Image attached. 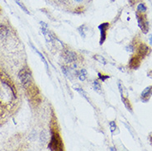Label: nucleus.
<instances>
[{"mask_svg":"<svg viewBox=\"0 0 152 151\" xmlns=\"http://www.w3.org/2000/svg\"><path fill=\"white\" fill-rule=\"evenodd\" d=\"M27 95L30 98V100L33 103H39L41 102V96H40V92L38 90V88L34 85L31 84L30 86L27 88Z\"/></svg>","mask_w":152,"mask_h":151,"instance_id":"nucleus-3","label":"nucleus"},{"mask_svg":"<svg viewBox=\"0 0 152 151\" xmlns=\"http://www.w3.org/2000/svg\"><path fill=\"white\" fill-rule=\"evenodd\" d=\"M40 138H41V141L46 142V133H45V131H42V132L41 133Z\"/></svg>","mask_w":152,"mask_h":151,"instance_id":"nucleus-21","label":"nucleus"},{"mask_svg":"<svg viewBox=\"0 0 152 151\" xmlns=\"http://www.w3.org/2000/svg\"><path fill=\"white\" fill-rule=\"evenodd\" d=\"M78 77L80 81H84L87 78V71L84 69H81L80 72H78Z\"/></svg>","mask_w":152,"mask_h":151,"instance_id":"nucleus-12","label":"nucleus"},{"mask_svg":"<svg viewBox=\"0 0 152 151\" xmlns=\"http://www.w3.org/2000/svg\"><path fill=\"white\" fill-rule=\"evenodd\" d=\"M18 79L21 81L23 86L27 88L31 84V74L28 69H22L18 73Z\"/></svg>","mask_w":152,"mask_h":151,"instance_id":"nucleus-2","label":"nucleus"},{"mask_svg":"<svg viewBox=\"0 0 152 151\" xmlns=\"http://www.w3.org/2000/svg\"><path fill=\"white\" fill-rule=\"evenodd\" d=\"M150 42H151V44H152V35L150 36Z\"/></svg>","mask_w":152,"mask_h":151,"instance_id":"nucleus-26","label":"nucleus"},{"mask_svg":"<svg viewBox=\"0 0 152 151\" xmlns=\"http://www.w3.org/2000/svg\"><path fill=\"white\" fill-rule=\"evenodd\" d=\"M114 1H115V0H112V2H114Z\"/></svg>","mask_w":152,"mask_h":151,"instance_id":"nucleus-29","label":"nucleus"},{"mask_svg":"<svg viewBox=\"0 0 152 151\" xmlns=\"http://www.w3.org/2000/svg\"><path fill=\"white\" fill-rule=\"evenodd\" d=\"M9 30L4 24H0V38L6 37L8 35Z\"/></svg>","mask_w":152,"mask_h":151,"instance_id":"nucleus-10","label":"nucleus"},{"mask_svg":"<svg viewBox=\"0 0 152 151\" xmlns=\"http://www.w3.org/2000/svg\"><path fill=\"white\" fill-rule=\"evenodd\" d=\"M152 94V86H150V87L145 88L144 89V91L141 93V98L142 99V101H144V102H147L150 98H151V96Z\"/></svg>","mask_w":152,"mask_h":151,"instance_id":"nucleus-7","label":"nucleus"},{"mask_svg":"<svg viewBox=\"0 0 152 151\" xmlns=\"http://www.w3.org/2000/svg\"><path fill=\"white\" fill-rule=\"evenodd\" d=\"M146 11V7L144 4H140L137 6V12L140 13H144Z\"/></svg>","mask_w":152,"mask_h":151,"instance_id":"nucleus-16","label":"nucleus"},{"mask_svg":"<svg viewBox=\"0 0 152 151\" xmlns=\"http://www.w3.org/2000/svg\"><path fill=\"white\" fill-rule=\"evenodd\" d=\"M109 28V23H101L99 26V29L100 31V40H99V44L103 45L107 37V31Z\"/></svg>","mask_w":152,"mask_h":151,"instance_id":"nucleus-5","label":"nucleus"},{"mask_svg":"<svg viewBox=\"0 0 152 151\" xmlns=\"http://www.w3.org/2000/svg\"><path fill=\"white\" fill-rule=\"evenodd\" d=\"M79 30V32L80 33V35L82 36V37H85V26L84 25H82L81 27H80L78 28Z\"/></svg>","mask_w":152,"mask_h":151,"instance_id":"nucleus-19","label":"nucleus"},{"mask_svg":"<svg viewBox=\"0 0 152 151\" xmlns=\"http://www.w3.org/2000/svg\"><path fill=\"white\" fill-rule=\"evenodd\" d=\"M95 60L97 61H99V63H101V64H106V60L103 58V56H101V55H95L94 56Z\"/></svg>","mask_w":152,"mask_h":151,"instance_id":"nucleus-17","label":"nucleus"},{"mask_svg":"<svg viewBox=\"0 0 152 151\" xmlns=\"http://www.w3.org/2000/svg\"><path fill=\"white\" fill-rule=\"evenodd\" d=\"M122 102H123V104L125 105L126 107L132 112V105H131L129 100H128L126 98H124V97H123V95H122Z\"/></svg>","mask_w":152,"mask_h":151,"instance_id":"nucleus-13","label":"nucleus"},{"mask_svg":"<svg viewBox=\"0 0 152 151\" xmlns=\"http://www.w3.org/2000/svg\"><path fill=\"white\" fill-rule=\"evenodd\" d=\"M42 33H43V35L45 36V38H46V40L47 41V42H53V40H54L53 36H51V35H50V31H47V29H46V27H42Z\"/></svg>","mask_w":152,"mask_h":151,"instance_id":"nucleus-11","label":"nucleus"},{"mask_svg":"<svg viewBox=\"0 0 152 151\" xmlns=\"http://www.w3.org/2000/svg\"><path fill=\"white\" fill-rule=\"evenodd\" d=\"M110 127H111V131L113 132L114 130L116 129V127H117V126H116V124H115V122H114V121H111L110 122Z\"/></svg>","mask_w":152,"mask_h":151,"instance_id":"nucleus-22","label":"nucleus"},{"mask_svg":"<svg viewBox=\"0 0 152 151\" xmlns=\"http://www.w3.org/2000/svg\"><path fill=\"white\" fill-rule=\"evenodd\" d=\"M149 47L145 44H141L138 48V55L140 57L145 56L149 52Z\"/></svg>","mask_w":152,"mask_h":151,"instance_id":"nucleus-9","label":"nucleus"},{"mask_svg":"<svg viewBox=\"0 0 152 151\" xmlns=\"http://www.w3.org/2000/svg\"><path fill=\"white\" fill-rule=\"evenodd\" d=\"M50 141L49 147L50 150H51L61 151L64 150V144H63V140L61 139L60 133L58 131L56 128V122L54 121V118L51 120V125H50Z\"/></svg>","mask_w":152,"mask_h":151,"instance_id":"nucleus-1","label":"nucleus"},{"mask_svg":"<svg viewBox=\"0 0 152 151\" xmlns=\"http://www.w3.org/2000/svg\"><path fill=\"white\" fill-rule=\"evenodd\" d=\"M93 86L95 91H97L98 93H101V84L99 81H94L93 83Z\"/></svg>","mask_w":152,"mask_h":151,"instance_id":"nucleus-18","label":"nucleus"},{"mask_svg":"<svg viewBox=\"0 0 152 151\" xmlns=\"http://www.w3.org/2000/svg\"><path fill=\"white\" fill-rule=\"evenodd\" d=\"M83 11H84V7H79V8H75L76 13H81Z\"/></svg>","mask_w":152,"mask_h":151,"instance_id":"nucleus-23","label":"nucleus"},{"mask_svg":"<svg viewBox=\"0 0 152 151\" xmlns=\"http://www.w3.org/2000/svg\"><path fill=\"white\" fill-rule=\"evenodd\" d=\"M141 63V60H140V56L139 55H135L133 56L129 62V66L132 69H137L140 65Z\"/></svg>","mask_w":152,"mask_h":151,"instance_id":"nucleus-8","label":"nucleus"},{"mask_svg":"<svg viewBox=\"0 0 152 151\" xmlns=\"http://www.w3.org/2000/svg\"><path fill=\"white\" fill-rule=\"evenodd\" d=\"M31 46H32V48H33V50H34L35 51H36V52H37V54H38V55H39V56H40V58H41V59H42V61H43V63H44V64H45V66H46V69H47V70H48V69H49V67H48V64H47V62H46V59H45V58H44V56H43V55H42V54L41 53V52H39V51H38L36 49V48H34V46H33V45H31Z\"/></svg>","mask_w":152,"mask_h":151,"instance_id":"nucleus-14","label":"nucleus"},{"mask_svg":"<svg viewBox=\"0 0 152 151\" xmlns=\"http://www.w3.org/2000/svg\"><path fill=\"white\" fill-rule=\"evenodd\" d=\"M137 18V22H138V25L141 28V30L143 31L144 33H146L147 32V30H148V22L145 18V16H144L142 13H140L137 12L136 13Z\"/></svg>","mask_w":152,"mask_h":151,"instance_id":"nucleus-4","label":"nucleus"},{"mask_svg":"<svg viewBox=\"0 0 152 151\" xmlns=\"http://www.w3.org/2000/svg\"><path fill=\"white\" fill-rule=\"evenodd\" d=\"M77 2H81V1H83V0H75Z\"/></svg>","mask_w":152,"mask_h":151,"instance_id":"nucleus-28","label":"nucleus"},{"mask_svg":"<svg viewBox=\"0 0 152 151\" xmlns=\"http://www.w3.org/2000/svg\"><path fill=\"white\" fill-rule=\"evenodd\" d=\"M150 140H151V144H152V136H150Z\"/></svg>","mask_w":152,"mask_h":151,"instance_id":"nucleus-27","label":"nucleus"},{"mask_svg":"<svg viewBox=\"0 0 152 151\" xmlns=\"http://www.w3.org/2000/svg\"><path fill=\"white\" fill-rule=\"evenodd\" d=\"M15 2L17 3V4L18 5L19 7L22 8V10H23V11L25 12H26L27 14H30V12H28L27 8H26V6H25V5H24V4H23V3L21 2V1H20V0H15Z\"/></svg>","mask_w":152,"mask_h":151,"instance_id":"nucleus-15","label":"nucleus"},{"mask_svg":"<svg viewBox=\"0 0 152 151\" xmlns=\"http://www.w3.org/2000/svg\"><path fill=\"white\" fill-rule=\"evenodd\" d=\"M63 57L65 62L68 64H73L77 61V55L74 51H71L69 50H65L63 53Z\"/></svg>","mask_w":152,"mask_h":151,"instance_id":"nucleus-6","label":"nucleus"},{"mask_svg":"<svg viewBox=\"0 0 152 151\" xmlns=\"http://www.w3.org/2000/svg\"><path fill=\"white\" fill-rule=\"evenodd\" d=\"M135 2H136V0H129V3L131 4V5H134Z\"/></svg>","mask_w":152,"mask_h":151,"instance_id":"nucleus-25","label":"nucleus"},{"mask_svg":"<svg viewBox=\"0 0 152 151\" xmlns=\"http://www.w3.org/2000/svg\"><path fill=\"white\" fill-rule=\"evenodd\" d=\"M98 75H99V79L102 80L103 82H104V81H105V80H106L107 79H109V78H110V76L104 75V74H102L101 73H99V74H98Z\"/></svg>","mask_w":152,"mask_h":151,"instance_id":"nucleus-20","label":"nucleus"},{"mask_svg":"<svg viewBox=\"0 0 152 151\" xmlns=\"http://www.w3.org/2000/svg\"><path fill=\"white\" fill-rule=\"evenodd\" d=\"M62 72H63L66 76L68 75V69L65 68V67H62Z\"/></svg>","mask_w":152,"mask_h":151,"instance_id":"nucleus-24","label":"nucleus"}]
</instances>
